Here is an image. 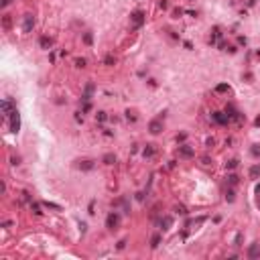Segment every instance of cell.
Listing matches in <instances>:
<instances>
[{"label":"cell","instance_id":"1","mask_svg":"<svg viewBox=\"0 0 260 260\" xmlns=\"http://www.w3.org/2000/svg\"><path fill=\"white\" fill-rule=\"evenodd\" d=\"M0 108H2V114H4V118H10V114H12L14 110V104L10 98H6V100H2V104H0Z\"/></svg>","mask_w":260,"mask_h":260},{"label":"cell","instance_id":"2","mask_svg":"<svg viewBox=\"0 0 260 260\" xmlns=\"http://www.w3.org/2000/svg\"><path fill=\"white\" fill-rule=\"evenodd\" d=\"M18 128H21V114H18V110H14L12 114H10V132H18Z\"/></svg>","mask_w":260,"mask_h":260},{"label":"cell","instance_id":"3","mask_svg":"<svg viewBox=\"0 0 260 260\" xmlns=\"http://www.w3.org/2000/svg\"><path fill=\"white\" fill-rule=\"evenodd\" d=\"M130 21H132V28H140L144 25V14L140 10H136V12H132Z\"/></svg>","mask_w":260,"mask_h":260},{"label":"cell","instance_id":"4","mask_svg":"<svg viewBox=\"0 0 260 260\" xmlns=\"http://www.w3.org/2000/svg\"><path fill=\"white\" fill-rule=\"evenodd\" d=\"M226 116L230 118V120H236V122H242V114H240L238 110L234 108V104H228V108H226Z\"/></svg>","mask_w":260,"mask_h":260},{"label":"cell","instance_id":"5","mask_svg":"<svg viewBox=\"0 0 260 260\" xmlns=\"http://www.w3.org/2000/svg\"><path fill=\"white\" fill-rule=\"evenodd\" d=\"M118 224H120V215H118V213H110L108 219H106V226H108L110 230H116Z\"/></svg>","mask_w":260,"mask_h":260},{"label":"cell","instance_id":"6","mask_svg":"<svg viewBox=\"0 0 260 260\" xmlns=\"http://www.w3.org/2000/svg\"><path fill=\"white\" fill-rule=\"evenodd\" d=\"M148 130H151V134H161V130H163V120L157 118V120H152L148 124Z\"/></svg>","mask_w":260,"mask_h":260},{"label":"cell","instance_id":"7","mask_svg":"<svg viewBox=\"0 0 260 260\" xmlns=\"http://www.w3.org/2000/svg\"><path fill=\"white\" fill-rule=\"evenodd\" d=\"M33 27H35V16L33 14H27V16H25V25H22V31H25V33H31Z\"/></svg>","mask_w":260,"mask_h":260},{"label":"cell","instance_id":"8","mask_svg":"<svg viewBox=\"0 0 260 260\" xmlns=\"http://www.w3.org/2000/svg\"><path fill=\"white\" fill-rule=\"evenodd\" d=\"M179 155L185 157V158H191L193 157V148L191 146H187V144H181V146H179Z\"/></svg>","mask_w":260,"mask_h":260},{"label":"cell","instance_id":"9","mask_svg":"<svg viewBox=\"0 0 260 260\" xmlns=\"http://www.w3.org/2000/svg\"><path fill=\"white\" fill-rule=\"evenodd\" d=\"M212 116H213V120H215L218 124H228L230 122V118H228L226 114H222V112H213Z\"/></svg>","mask_w":260,"mask_h":260},{"label":"cell","instance_id":"10","mask_svg":"<svg viewBox=\"0 0 260 260\" xmlns=\"http://www.w3.org/2000/svg\"><path fill=\"white\" fill-rule=\"evenodd\" d=\"M92 94H94V85L88 83V85H85V92H83V96H82V100H83V102H89V100H92Z\"/></svg>","mask_w":260,"mask_h":260},{"label":"cell","instance_id":"11","mask_svg":"<svg viewBox=\"0 0 260 260\" xmlns=\"http://www.w3.org/2000/svg\"><path fill=\"white\" fill-rule=\"evenodd\" d=\"M173 226V218H169V215H165L163 219H161V228H163V232H167V230H171Z\"/></svg>","mask_w":260,"mask_h":260},{"label":"cell","instance_id":"12","mask_svg":"<svg viewBox=\"0 0 260 260\" xmlns=\"http://www.w3.org/2000/svg\"><path fill=\"white\" fill-rule=\"evenodd\" d=\"M79 169H82V171H92V169H94V161H79Z\"/></svg>","mask_w":260,"mask_h":260},{"label":"cell","instance_id":"13","mask_svg":"<svg viewBox=\"0 0 260 260\" xmlns=\"http://www.w3.org/2000/svg\"><path fill=\"white\" fill-rule=\"evenodd\" d=\"M39 45H41V49H51L53 41H51L49 37H41V39H39Z\"/></svg>","mask_w":260,"mask_h":260},{"label":"cell","instance_id":"14","mask_svg":"<svg viewBox=\"0 0 260 260\" xmlns=\"http://www.w3.org/2000/svg\"><path fill=\"white\" fill-rule=\"evenodd\" d=\"M10 25H12L10 14H4V16H2V28H4V31H8V28H10Z\"/></svg>","mask_w":260,"mask_h":260},{"label":"cell","instance_id":"15","mask_svg":"<svg viewBox=\"0 0 260 260\" xmlns=\"http://www.w3.org/2000/svg\"><path fill=\"white\" fill-rule=\"evenodd\" d=\"M260 177V165H254L250 169V179H258Z\"/></svg>","mask_w":260,"mask_h":260},{"label":"cell","instance_id":"16","mask_svg":"<svg viewBox=\"0 0 260 260\" xmlns=\"http://www.w3.org/2000/svg\"><path fill=\"white\" fill-rule=\"evenodd\" d=\"M142 155L144 157H152V155H155V144H146L144 151H142Z\"/></svg>","mask_w":260,"mask_h":260},{"label":"cell","instance_id":"17","mask_svg":"<svg viewBox=\"0 0 260 260\" xmlns=\"http://www.w3.org/2000/svg\"><path fill=\"white\" fill-rule=\"evenodd\" d=\"M43 207H47V209H53V212H61V205H57V203H51V201H45Z\"/></svg>","mask_w":260,"mask_h":260},{"label":"cell","instance_id":"18","mask_svg":"<svg viewBox=\"0 0 260 260\" xmlns=\"http://www.w3.org/2000/svg\"><path fill=\"white\" fill-rule=\"evenodd\" d=\"M104 163L106 165H114L116 163V157H114L112 152H108V155H104Z\"/></svg>","mask_w":260,"mask_h":260},{"label":"cell","instance_id":"19","mask_svg":"<svg viewBox=\"0 0 260 260\" xmlns=\"http://www.w3.org/2000/svg\"><path fill=\"white\" fill-rule=\"evenodd\" d=\"M215 92H218V94H226V92H230V85H228V83H219L218 88H215Z\"/></svg>","mask_w":260,"mask_h":260},{"label":"cell","instance_id":"20","mask_svg":"<svg viewBox=\"0 0 260 260\" xmlns=\"http://www.w3.org/2000/svg\"><path fill=\"white\" fill-rule=\"evenodd\" d=\"M158 244H161V236H158V234H155V236L151 238V248H157Z\"/></svg>","mask_w":260,"mask_h":260},{"label":"cell","instance_id":"21","mask_svg":"<svg viewBox=\"0 0 260 260\" xmlns=\"http://www.w3.org/2000/svg\"><path fill=\"white\" fill-rule=\"evenodd\" d=\"M238 183V175L232 173V175H228V185H236Z\"/></svg>","mask_w":260,"mask_h":260},{"label":"cell","instance_id":"22","mask_svg":"<svg viewBox=\"0 0 260 260\" xmlns=\"http://www.w3.org/2000/svg\"><path fill=\"white\" fill-rule=\"evenodd\" d=\"M31 209H33L35 213H37V215H41V205H39V203H35V201H31Z\"/></svg>","mask_w":260,"mask_h":260},{"label":"cell","instance_id":"23","mask_svg":"<svg viewBox=\"0 0 260 260\" xmlns=\"http://www.w3.org/2000/svg\"><path fill=\"white\" fill-rule=\"evenodd\" d=\"M83 43H85V45H92V43H94V37H92V33H85V35H83Z\"/></svg>","mask_w":260,"mask_h":260},{"label":"cell","instance_id":"24","mask_svg":"<svg viewBox=\"0 0 260 260\" xmlns=\"http://www.w3.org/2000/svg\"><path fill=\"white\" fill-rule=\"evenodd\" d=\"M106 118H108V116H106V112H98V114H96L98 122H106Z\"/></svg>","mask_w":260,"mask_h":260},{"label":"cell","instance_id":"25","mask_svg":"<svg viewBox=\"0 0 260 260\" xmlns=\"http://www.w3.org/2000/svg\"><path fill=\"white\" fill-rule=\"evenodd\" d=\"M256 254H258V246H256V244H252V246H250V252H248V256H256Z\"/></svg>","mask_w":260,"mask_h":260},{"label":"cell","instance_id":"26","mask_svg":"<svg viewBox=\"0 0 260 260\" xmlns=\"http://www.w3.org/2000/svg\"><path fill=\"white\" fill-rule=\"evenodd\" d=\"M75 65H77V67H85V65H88V61H85L83 57H79V59H75Z\"/></svg>","mask_w":260,"mask_h":260},{"label":"cell","instance_id":"27","mask_svg":"<svg viewBox=\"0 0 260 260\" xmlns=\"http://www.w3.org/2000/svg\"><path fill=\"white\" fill-rule=\"evenodd\" d=\"M226 199L230 201V203H232L234 199H236V195H234V191H232V189H228V193H226Z\"/></svg>","mask_w":260,"mask_h":260},{"label":"cell","instance_id":"28","mask_svg":"<svg viewBox=\"0 0 260 260\" xmlns=\"http://www.w3.org/2000/svg\"><path fill=\"white\" fill-rule=\"evenodd\" d=\"M126 118H128L130 122H136V116H134V112H130V110L126 112Z\"/></svg>","mask_w":260,"mask_h":260},{"label":"cell","instance_id":"29","mask_svg":"<svg viewBox=\"0 0 260 260\" xmlns=\"http://www.w3.org/2000/svg\"><path fill=\"white\" fill-rule=\"evenodd\" d=\"M175 212L181 213V215H185V213H187V209H185V205H177V207H175Z\"/></svg>","mask_w":260,"mask_h":260},{"label":"cell","instance_id":"30","mask_svg":"<svg viewBox=\"0 0 260 260\" xmlns=\"http://www.w3.org/2000/svg\"><path fill=\"white\" fill-rule=\"evenodd\" d=\"M234 246H242V234H238V236H236V240H234Z\"/></svg>","mask_w":260,"mask_h":260},{"label":"cell","instance_id":"31","mask_svg":"<svg viewBox=\"0 0 260 260\" xmlns=\"http://www.w3.org/2000/svg\"><path fill=\"white\" fill-rule=\"evenodd\" d=\"M236 167H238V161H236V158H232V161L228 163V169H236Z\"/></svg>","mask_w":260,"mask_h":260},{"label":"cell","instance_id":"32","mask_svg":"<svg viewBox=\"0 0 260 260\" xmlns=\"http://www.w3.org/2000/svg\"><path fill=\"white\" fill-rule=\"evenodd\" d=\"M252 155H254V157H260V146H258V144L252 146Z\"/></svg>","mask_w":260,"mask_h":260},{"label":"cell","instance_id":"33","mask_svg":"<svg viewBox=\"0 0 260 260\" xmlns=\"http://www.w3.org/2000/svg\"><path fill=\"white\" fill-rule=\"evenodd\" d=\"M106 65H114V57H112V55L106 57Z\"/></svg>","mask_w":260,"mask_h":260},{"label":"cell","instance_id":"34","mask_svg":"<svg viewBox=\"0 0 260 260\" xmlns=\"http://www.w3.org/2000/svg\"><path fill=\"white\" fill-rule=\"evenodd\" d=\"M181 12H183V10H181V8H177V10H173V16H175V18H179V16H181Z\"/></svg>","mask_w":260,"mask_h":260},{"label":"cell","instance_id":"35","mask_svg":"<svg viewBox=\"0 0 260 260\" xmlns=\"http://www.w3.org/2000/svg\"><path fill=\"white\" fill-rule=\"evenodd\" d=\"M10 2H12V0H2V2H0V6H2V8H6L8 4H10Z\"/></svg>","mask_w":260,"mask_h":260},{"label":"cell","instance_id":"36","mask_svg":"<svg viewBox=\"0 0 260 260\" xmlns=\"http://www.w3.org/2000/svg\"><path fill=\"white\" fill-rule=\"evenodd\" d=\"M238 43L240 45H246V37H238Z\"/></svg>","mask_w":260,"mask_h":260},{"label":"cell","instance_id":"37","mask_svg":"<svg viewBox=\"0 0 260 260\" xmlns=\"http://www.w3.org/2000/svg\"><path fill=\"white\" fill-rule=\"evenodd\" d=\"M124 246H126V242H124V240H120V242H118V250H122Z\"/></svg>","mask_w":260,"mask_h":260},{"label":"cell","instance_id":"38","mask_svg":"<svg viewBox=\"0 0 260 260\" xmlns=\"http://www.w3.org/2000/svg\"><path fill=\"white\" fill-rule=\"evenodd\" d=\"M256 126H260V116H258V118H256Z\"/></svg>","mask_w":260,"mask_h":260},{"label":"cell","instance_id":"39","mask_svg":"<svg viewBox=\"0 0 260 260\" xmlns=\"http://www.w3.org/2000/svg\"><path fill=\"white\" fill-rule=\"evenodd\" d=\"M256 191H258V195H260V185H258V187H256Z\"/></svg>","mask_w":260,"mask_h":260},{"label":"cell","instance_id":"40","mask_svg":"<svg viewBox=\"0 0 260 260\" xmlns=\"http://www.w3.org/2000/svg\"><path fill=\"white\" fill-rule=\"evenodd\" d=\"M258 207H260V197H258Z\"/></svg>","mask_w":260,"mask_h":260}]
</instances>
